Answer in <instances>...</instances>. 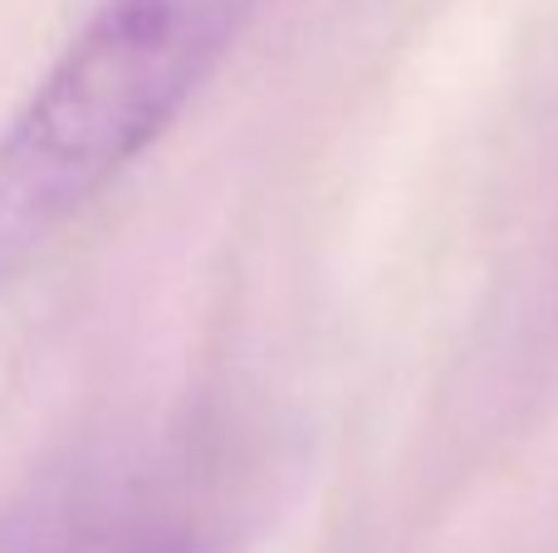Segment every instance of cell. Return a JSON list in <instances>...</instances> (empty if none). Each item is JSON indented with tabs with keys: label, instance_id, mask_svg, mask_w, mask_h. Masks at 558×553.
Segmentation results:
<instances>
[{
	"label": "cell",
	"instance_id": "6da1fadb",
	"mask_svg": "<svg viewBox=\"0 0 558 553\" xmlns=\"http://www.w3.org/2000/svg\"><path fill=\"white\" fill-rule=\"evenodd\" d=\"M255 0H104L0 137V274L45 250L182 118Z\"/></svg>",
	"mask_w": 558,
	"mask_h": 553
},
{
	"label": "cell",
	"instance_id": "7a4b0ae2",
	"mask_svg": "<svg viewBox=\"0 0 558 553\" xmlns=\"http://www.w3.org/2000/svg\"><path fill=\"white\" fill-rule=\"evenodd\" d=\"M260 451L231 417H167L45 460L0 509V553H231Z\"/></svg>",
	"mask_w": 558,
	"mask_h": 553
}]
</instances>
